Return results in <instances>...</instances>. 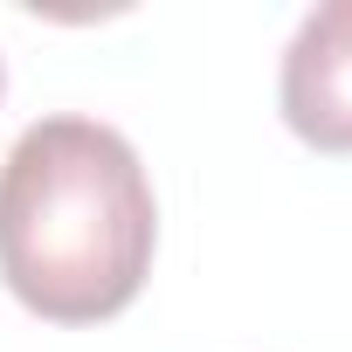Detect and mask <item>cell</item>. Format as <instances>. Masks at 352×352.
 <instances>
[{"mask_svg":"<svg viewBox=\"0 0 352 352\" xmlns=\"http://www.w3.org/2000/svg\"><path fill=\"white\" fill-rule=\"evenodd\" d=\"M159 249L145 159L118 124L35 118L0 159V276L49 324L118 318Z\"/></svg>","mask_w":352,"mask_h":352,"instance_id":"1","label":"cell"},{"mask_svg":"<svg viewBox=\"0 0 352 352\" xmlns=\"http://www.w3.org/2000/svg\"><path fill=\"white\" fill-rule=\"evenodd\" d=\"M276 104L311 152H352V0H324L297 21Z\"/></svg>","mask_w":352,"mask_h":352,"instance_id":"2","label":"cell"},{"mask_svg":"<svg viewBox=\"0 0 352 352\" xmlns=\"http://www.w3.org/2000/svg\"><path fill=\"white\" fill-rule=\"evenodd\" d=\"M0 83H8V76H0Z\"/></svg>","mask_w":352,"mask_h":352,"instance_id":"3","label":"cell"}]
</instances>
